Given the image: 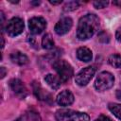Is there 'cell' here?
Here are the masks:
<instances>
[{
  "mask_svg": "<svg viewBox=\"0 0 121 121\" xmlns=\"http://www.w3.org/2000/svg\"><path fill=\"white\" fill-rule=\"evenodd\" d=\"M99 26V19L95 14L88 13L82 16L78 25L77 38L80 41L90 39L97 30Z\"/></svg>",
  "mask_w": 121,
  "mask_h": 121,
  "instance_id": "1",
  "label": "cell"
},
{
  "mask_svg": "<svg viewBox=\"0 0 121 121\" xmlns=\"http://www.w3.org/2000/svg\"><path fill=\"white\" fill-rule=\"evenodd\" d=\"M55 118L57 121H90L87 113L68 109L58 110L55 113Z\"/></svg>",
  "mask_w": 121,
  "mask_h": 121,
  "instance_id": "2",
  "label": "cell"
},
{
  "mask_svg": "<svg viewBox=\"0 0 121 121\" xmlns=\"http://www.w3.org/2000/svg\"><path fill=\"white\" fill-rule=\"evenodd\" d=\"M53 68L58 73V77L62 82L67 81L71 78L74 74L72 66L64 60H57L53 62Z\"/></svg>",
  "mask_w": 121,
  "mask_h": 121,
  "instance_id": "3",
  "label": "cell"
},
{
  "mask_svg": "<svg viewBox=\"0 0 121 121\" xmlns=\"http://www.w3.org/2000/svg\"><path fill=\"white\" fill-rule=\"evenodd\" d=\"M113 83H114V77L110 72L103 71L100 74H98V76L96 77L95 81V87L97 91L103 92L112 88Z\"/></svg>",
  "mask_w": 121,
  "mask_h": 121,
  "instance_id": "4",
  "label": "cell"
},
{
  "mask_svg": "<svg viewBox=\"0 0 121 121\" xmlns=\"http://www.w3.org/2000/svg\"><path fill=\"white\" fill-rule=\"evenodd\" d=\"M24 27H25V25H24L23 19L19 17H13L7 23L5 29L9 36L15 37L23 32Z\"/></svg>",
  "mask_w": 121,
  "mask_h": 121,
  "instance_id": "5",
  "label": "cell"
},
{
  "mask_svg": "<svg viewBox=\"0 0 121 121\" xmlns=\"http://www.w3.org/2000/svg\"><path fill=\"white\" fill-rule=\"evenodd\" d=\"M95 73V68L93 66H87L83 69H81L78 74L76 76L75 81L79 86H85L89 83V81L92 79Z\"/></svg>",
  "mask_w": 121,
  "mask_h": 121,
  "instance_id": "6",
  "label": "cell"
},
{
  "mask_svg": "<svg viewBox=\"0 0 121 121\" xmlns=\"http://www.w3.org/2000/svg\"><path fill=\"white\" fill-rule=\"evenodd\" d=\"M28 27L32 34H40L46 27V21L41 16L32 17L28 21Z\"/></svg>",
  "mask_w": 121,
  "mask_h": 121,
  "instance_id": "7",
  "label": "cell"
},
{
  "mask_svg": "<svg viewBox=\"0 0 121 121\" xmlns=\"http://www.w3.org/2000/svg\"><path fill=\"white\" fill-rule=\"evenodd\" d=\"M72 26H73L72 19L70 17H63L56 24L54 30L58 35H64L71 29Z\"/></svg>",
  "mask_w": 121,
  "mask_h": 121,
  "instance_id": "8",
  "label": "cell"
},
{
  "mask_svg": "<svg viewBox=\"0 0 121 121\" xmlns=\"http://www.w3.org/2000/svg\"><path fill=\"white\" fill-rule=\"evenodd\" d=\"M9 86L11 88V90L13 91V93L18 95L21 98H25L27 95V90L25 86V84L23 83V81H21L18 78H12L9 81Z\"/></svg>",
  "mask_w": 121,
  "mask_h": 121,
  "instance_id": "9",
  "label": "cell"
},
{
  "mask_svg": "<svg viewBox=\"0 0 121 121\" xmlns=\"http://www.w3.org/2000/svg\"><path fill=\"white\" fill-rule=\"evenodd\" d=\"M56 101L60 106L62 107L69 106L74 102V95L69 90H64L57 95Z\"/></svg>",
  "mask_w": 121,
  "mask_h": 121,
  "instance_id": "10",
  "label": "cell"
},
{
  "mask_svg": "<svg viewBox=\"0 0 121 121\" xmlns=\"http://www.w3.org/2000/svg\"><path fill=\"white\" fill-rule=\"evenodd\" d=\"M32 87H33L34 95H36V97H37L38 99L43 100V101H47L48 99H50V95H49L48 93H46V92L42 88V86L40 85L39 82H33Z\"/></svg>",
  "mask_w": 121,
  "mask_h": 121,
  "instance_id": "11",
  "label": "cell"
},
{
  "mask_svg": "<svg viewBox=\"0 0 121 121\" xmlns=\"http://www.w3.org/2000/svg\"><path fill=\"white\" fill-rule=\"evenodd\" d=\"M10 60L13 63L18 64V65H25L28 63V58L26 57V55H25L24 53L20 51L12 52L10 54Z\"/></svg>",
  "mask_w": 121,
  "mask_h": 121,
  "instance_id": "12",
  "label": "cell"
},
{
  "mask_svg": "<svg viewBox=\"0 0 121 121\" xmlns=\"http://www.w3.org/2000/svg\"><path fill=\"white\" fill-rule=\"evenodd\" d=\"M77 57L81 61L88 62V61H90L92 60L93 54H92V51L89 48H87L85 46H82V47H79L77 50Z\"/></svg>",
  "mask_w": 121,
  "mask_h": 121,
  "instance_id": "13",
  "label": "cell"
},
{
  "mask_svg": "<svg viewBox=\"0 0 121 121\" xmlns=\"http://www.w3.org/2000/svg\"><path fill=\"white\" fill-rule=\"evenodd\" d=\"M44 80H45V82H46L52 89H54V90L59 89V88L60 87V85H61V82H62L59 77H57V76H55V75H52V74L46 75V76L44 77Z\"/></svg>",
  "mask_w": 121,
  "mask_h": 121,
  "instance_id": "14",
  "label": "cell"
},
{
  "mask_svg": "<svg viewBox=\"0 0 121 121\" xmlns=\"http://www.w3.org/2000/svg\"><path fill=\"white\" fill-rule=\"evenodd\" d=\"M54 41L51 37L50 34H45L43 37V40H42V46L43 48L44 49H52L54 47Z\"/></svg>",
  "mask_w": 121,
  "mask_h": 121,
  "instance_id": "15",
  "label": "cell"
},
{
  "mask_svg": "<svg viewBox=\"0 0 121 121\" xmlns=\"http://www.w3.org/2000/svg\"><path fill=\"white\" fill-rule=\"evenodd\" d=\"M108 62L114 68L121 67V56L118 54H112L108 58Z\"/></svg>",
  "mask_w": 121,
  "mask_h": 121,
  "instance_id": "16",
  "label": "cell"
},
{
  "mask_svg": "<svg viewBox=\"0 0 121 121\" xmlns=\"http://www.w3.org/2000/svg\"><path fill=\"white\" fill-rule=\"evenodd\" d=\"M111 112L119 120H121V104L117 103H110L108 106Z\"/></svg>",
  "mask_w": 121,
  "mask_h": 121,
  "instance_id": "17",
  "label": "cell"
},
{
  "mask_svg": "<svg viewBox=\"0 0 121 121\" xmlns=\"http://www.w3.org/2000/svg\"><path fill=\"white\" fill-rule=\"evenodd\" d=\"M79 6V3L77 1H69L68 3L65 4V6L63 7V9L65 11H71L74 10L76 9H78V7Z\"/></svg>",
  "mask_w": 121,
  "mask_h": 121,
  "instance_id": "18",
  "label": "cell"
},
{
  "mask_svg": "<svg viewBox=\"0 0 121 121\" xmlns=\"http://www.w3.org/2000/svg\"><path fill=\"white\" fill-rule=\"evenodd\" d=\"M109 2L108 1H95L93 3L94 7L95 9H103V8H106L108 6Z\"/></svg>",
  "mask_w": 121,
  "mask_h": 121,
  "instance_id": "19",
  "label": "cell"
},
{
  "mask_svg": "<svg viewBox=\"0 0 121 121\" xmlns=\"http://www.w3.org/2000/svg\"><path fill=\"white\" fill-rule=\"evenodd\" d=\"M95 121H112L110 117H108V116H106V115H103V114H101V115H99Z\"/></svg>",
  "mask_w": 121,
  "mask_h": 121,
  "instance_id": "20",
  "label": "cell"
},
{
  "mask_svg": "<svg viewBox=\"0 0 121 121\" xmlns=\"http://www.w3.org/2000/svg\"><path fill=\"white\" fill-rule=\"evenodd\" d=\"M115 38H116V40L119 42V43H121V26L116 30V33H115Z\"/></svg>",
  "mask_w": 121,
  "mask_h": 121,
  "instance_id": "21",
  "label": "cell"
},
{
  "mask_svg": "<svg viewBox=\"0 0 121 121\" xmlns=\"http://www.w3.org/2000/svg\"><path fill=\"white\" fill-rule=\"evenodd\" d=\"M0 71H1V74H0L1 78H3L6 76V71H5V68H4V67H1V68H0Z\"/></svg>",
  "mask_w": 121,
  "mask_h": 121,
  "instance_id": "22",
  "label": "cell"
},
{
  "mask_svg": "<svg viewBox=\"0 0 121 121\" xmlns=\"http://www.w3.org/2000/svg\"><path fill=\"white\" fill-rule=\"evenodd\" d=\"M61 2H62L61 0H59V1H52V0H50L49 1V3L52 4V5H58V4H60Z\"/></svg>",
  "mask_w": 121,
  "mask_h": 121,
  "instance_id": "23",
  "label": "cell"
},
{
  "mask_svg": "<svg viewBox=\"0 0 121 121\" xmlns=\"http://www.w3.org/2000/svg\"><path fill=\"white\" fill-rule=\"evenodd\" d=\"M113 4L116 5V6H118V7H121V1H114Z\"/></svg>",
  "mask_w": 121,
  "mask_h": 121,
  "instance_id": "24",
  "label": "cell"
},
{
  "mask_svg": "<svg viewBox=\"0 0 121 121\" xmlns=\"http://www.w3.org/2000/svg\"><path fill=\"white\" fill-rule=\"evenodd\" d=\"M1 41H2V43H1V47L3 48V47H4V38H3V36H1Z\"/></svg>",
  "mask_w": 121,
  "mask_h": 121,
  "instance_id": "25",
  "label": "cell"
},
{
  "mask_svg": "<svg viewBox=\"0 0 121 121\" xmlns=\"http://www.w3.org/2000/svg\"><path fill=\"white\" fill-rule=\"evenodd\" d=\"M31 4H33V5H39L40 2H39V1H38V2H31Z\"/></svg>",
  "mask_w": 121,
  "mask_h": 121,
  "instance_id": "26",
  "label": "cell"
},
{
  "mask_svg": "<svg viewBox=\"0 0 121 121\" xmlns=\"http://www.w3.org/2000/svg\"><path fill=\"white\" fill-rule=\"evenodd\" d=\"M120 92H121V91H120ZM117 97H118L119 99H121V94H120V95H119V94H117Z\"/></svg>",
  "mask_w": 121,
  "mask_h": 121,
  "instance_id": "27",
  "label": "cell"
}]
</instances>
